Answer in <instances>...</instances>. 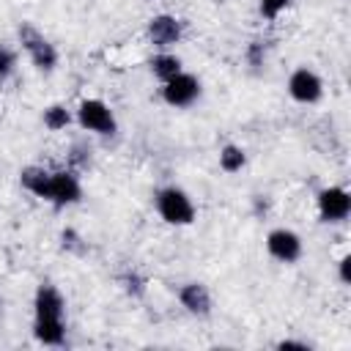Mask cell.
<instances>
[{"label":"cell","instance_id":"19","mask_svg":"<svg viewBox=\"0 0 351 351\" xmlns=\"http://www.w3.org/2000/svg\"><path fill=\"white\" fill-rule=\"evenodd\" d=\"M263 60H266L263 44H261V41H252V44H250V49H247V63H250L252 69H261V66H263Z\"/></svg>","mask_w":351,"mask_h":351},{"label":"cell","instance_id":"12","mask_svg":"<svg viewBox=\"0 0 351 351\" xmlns=\"http://www.w3.org/2000/svg\"><path fill=\"white\" fill-rule=\"evenodd\" d=\"M19 181H22V186H25L27 192H33L36 197L47 200V197H49L52 170H44V167H38V165H30V167H25V170L19 173Z\"/></svg>","mask_w":351,"mask_h":351},{"label":"cell","instance_id":"23","mask_svg":"<svg viewBox=\"0 0 351 351\" xmlns=\"http://www.w3.org/2000/svg\"><path fill=\"white\" fill-rule=\"evenodd\" d=\"M277 348H302V351H307L310 346H307V343H302V340H280V343H277Z\"/></svg>","mask_w":351,"mask_h":351},{"label":"cell","instance_id":"21","mask_svg":"<svg viewBox=\"0 0 351 351\" xmlns=\"http://www.w3.org/2000/svg\"><path fill=\"white\" fill-rule=\"evenodd\" d=\"M337 269H340V282L348 285L351 282V255H343L340 263H337Z\"/></svg>","mask_w":351,"mask_h":351},{"label":"cell","instance_id":"22","mask_svg":"<svg viewBox=\"0 0 351 351\" xmlns=\"http://www.w3.org/2000/svg\"><path fill=\"white\" fill-rule=\"evenodd\" d=\"M63 247H69V250H77V252H82V247H80V236H77L74 230H63Z\"/></svg>","mask_w":351,"mask_h":351},{"label":"cell","instance_id":"18","mask_svg":"<svg viewBox=\"0 0 351 351\" xmlns=\"http://www.w3.org/2000/svg\"><path fill=\"white\" fill-rule=\"evenodd\" d=\"M121 282H123V288H126L132 296H143V293H145V282H143L134 271H126V274L121 277Z\"/></svg>","mask_w":351,"mask_h":351},{"label":"cell","instance_id":"20","mask_svg":"<svg viewBox=\"0 0 351 351\" xmlns=\"http://www.w3.org/2000/svg\"><path fill=\"white\" fill-rule=\"evenodd\" d=\"M88 151H90V148H85L82 143H77V145L71 148V165H80V167H82V165H88V159H90V156H82V154H88Z\"/></svg>","mask_w":351,"mask_h":351},{"label":"cell","instance_id":"3","mask_svg":"<svg viewBox=\"0 0 351 351\" xmlns=\"http://www.w3.org/2000/svg\"><path fill=\"white\" fill-rule=\"evenodd\" d=\"M19 44H22V49L27 52V58L33 60V66L38 71L49 74L58 66V49H55V44H49V38L44 33H38L30 22H22L19 25Z\"/></svg>","mask_w":351,"mask_h":351},{"label":"cell","instance_id":"17","mask_svg":"<svg viewBox=\"0 0 351 351\" xmlns=\"http://www.w3.org/2000/svg\"><path fill=\"white\" fill-rule=\"evenodd\" d=\"M14 66H16V55L5 44H0V82H5L14 74Z\"/></svg>","mask_w":351,"mask_h":351},{"label":"cell","instance_id":"2","mask_svg":"<svg viewBox=\"0 0 351 351\" xmlns=\"http://www.w3.org/2000/svg\"><path fill=\"white\" fill-rule=\"evenodd\" d=\"M156 211L167 225H192L195 222V203L178 186H165L156 192Z\"/></svg>","mask_w":351,"mask_h":351},{"label":"cell","instance_id":"15","mask_svg":"<svg viewBox=\"0 0 351 351\" xmlns=\"http://www.w3.org/2000/svg\"><path fill=\"white\" fill-rule=\"evenodd\" d=\"M69 123H71V112H69L63 104H52V107L44 110V126H47L49 132H60V129H66Z\"/></svg>","mask_w":351,"mask_h":351},{"label":"cell","instance_id":"11","mask_svg":"<svg viewBox=\"0 0 351 351\" xmlns=\"http://www.w3.org/2000/svg\"><path fill=\"white\" fill-rule=\"evenodd\" d=\"M178 302L186 307V313L192 315H208L211 313V293L203 282H186L178 288Z\"/></svg>","mask_w":351,"mask_h":351},{"label":"cell","instance_id":"16","mask_svg":"<svg viewBox=\"0 0 351 351\" xmlns=\"http://www.w3.org/2000/svg\"><path fill=\"white\" fill-rule=\"evenodd\" d=\"M288 5H291V0H258V11L263 19H277Z\"/></svg>","mask_w":351,"mask_h":351},{"label":"cell","instance_id":"1","mask_svg":"<svg viewBox=\"0 0 351 351\" xmlns=\"http://www.w3.org/2000/svg\"><path fill=\"white\" fill-rule=\"evenodd\" d=\"M33 307H36V321H33L36 340L44 346H63V340H66V321H63L66 299H63V293L55 285L41 282L36 291Z\"/></svg>","mask_w":351,"mask_h":351},{"label":"cell","instance_id":"10","mask_svg":"<svg viewBox=\"0 0 351 351\" xmlns=\"http://www.w3.org/2000/svg\"><path fill=\"white\" fill-rule=\"evenodd\" d=\"M148 38L154 47L167 49L173 44H178L181 38V19H176L173 14H156L148 22Z\"/></svg>","mask_w":351,"mask_h":351},{"label":"cell","instance_id":"13","mask_svg":"<svg viewBox=\"0 0 351 351\" xmlns=\"http://www.w3.org/2000/svg\"><path fill=\"white\" fill-rule=\"evenodd\" d=\"M148 66H151L154 77L162 80V82H167L170 77H176V74L181 71V60H178L176 55H170V52H159V55H154Z\"/></svg>","mask_w":351,"mask_h":351},{"label":"cell","instance_id":"9","mask_svg":"<svg viewBox=\"0 0 351 351\" xmlns=\"http://www.w3.org/2000/svg\"><path fill=\"white\" fill-rule=\"evenodd\" d=\"M82 197V186L77 181V176L71 170H58L52 173V181H49V203L55 206H71Z\"/></svg>","mask_w":351,"mask_h":351},{"label":"cell","instance_id":"7","mask_svg":"<svg viewBox=\"0 0 351 351\" xmlns=\"http://www.w3.org/2000/svg\"><path fill=\"white\" fill-rule=\"evenodd\" d=\"M351 214V195L343 186H326L318 192V217L321 222H343Z\"/></svg>","mask_w":351,"mask_h":351},{"label":"cell","instance_id":"5","mask_svg":"<svg viewBox=\"0 0 351 351\" xmlns=\"http://www.w3.org/2000/svg\"><path fill=\"white\" fill-rule=\"evenodd\" d=\"M288 93L299 104H315L324 96V82L313 69L302 66L288 77Z\"/></svg>","mask_w":351,"mask_h":351},{"label":"cell","instance_id":"8","mask_svg":"<svg viewBox=\"0 0 351 351\" xmlns=\"http://www.w3.org/2000/svg\"><path fill=\"white\" fill-rule=\"evenodd\" d=\"M266 250L274 261L280 263H296L302 258V239L299 233L288 230V228H274L269 236H266Z\"/></svg>","mask_w":351,"mask_h":351},{"label":"cell","instance_id":"14","mask_svg":"<svg viewBox=\"0 0 351 351\" xmlns=\"http://www.w3.org/2000/svg\"><path fill=\"white\" fill-rule=\"evenodd\" d=\"M244 165H247V154H244V148L228 143V145L219 151V167H222L225 173H239Z\"/></svg>","mask_w":351,"mask_h":351},{"label":"cell","instance_id":"4","mask_svg":"<svg viewBox=\"0 0 351 351\" xmlns=\"http://www.w3.org/2000/svg\"><path fill=\"white\" fill-rule=\"evenodd\" d=\"M77 121H80L82 129L96 132V134H101V137H110V134L118 132V121H115L112 110H110L101 99H85V101H80V107H77Z\"/></svg>","mask_w":351,"mask_h":351},{"label":"cell","instance_id":"6","mask_svg":"<svg viewBox=\"0 0 351 351\" xmlns=\"http://www.w3.org/2000/svg\"><path fill=\"white\" fill-rule=\"evenodd\" d=\"M197 96H200V80L195 74H186V71H178L162 88V99L170 107H189Z\"/></svg>","mask_w":351,"mask_h":351}]
</instances>
